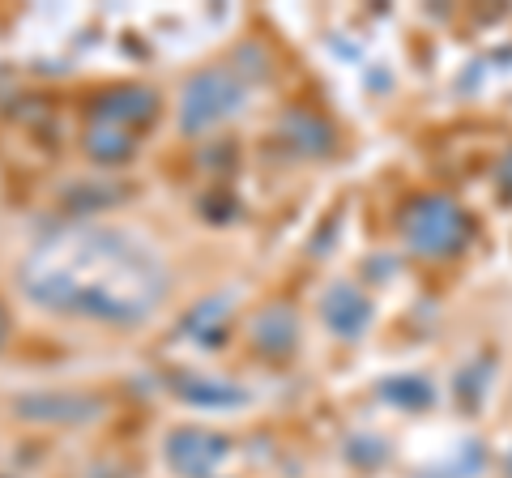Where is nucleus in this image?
<instances>
[{
    "instance_id": "f257e3e1",
    "label": "nucleus",
    "mask_w": 512,
    "mask_h": 478,
    "mask_svg": "<svg viewBox=\"0 0 512 478\" xmlns=\"http://www.w3.org/2000/svg\"><path fill=\"white\" fill-rule=\"evenodd\" d=\"M26 299L56 316L133 329L167 304L171 269L133 227L69 222L43 235L18 269Z\"/></svg>"
},
{
    "instance_id": "20e7f679",
    "label": "nucleus",
    "mask_w": 512,
    "mask_h": 478,
    "mask_svg": "<svg viewBox=\"0 0 512 478\" xmlns=\"http://www.w3.org/2000/svg\"><path fill=\"white\" fill-rule=\"evenodd\" d=\"M13 414L26 423H56V427H82L107 414V397L82 389H39L13 397Z\"/></svg>"
},
{
    "instance_id": "7ed1b4c3",
    "label": "nucleus",
    "mask_w": 512,
    "mask_h": 478,
    "mask_svg": "<svg viewBox=\"0 0 512 478\" xmlns=\"http://www.w3.org/2000/svg\"><path fill=\"white\" fill-rule=\"evenodd\" d=\"M248 99V86L235 69H201L197 77H188V86L180 90V133L197 137L214 124L231 120Z\"/></svg>"
},
{
    "instance_id": "2eb2a0df",
    "label": "nucleus",
    "mask_w": 512,
    "mask_h": 478,
    "mask_svg": "<svg viewBox=\"0 0 512 478\" xmlns=\"http://www.w3.org/2000/svg\"><path fill=\"white\" fill-rule=\"evenodd\" d=\"M5 338H9V312L0 304V346H5Z\"/></svg>"
},
{
    "instance_id": "0eeeda50",
    "label": "nucleus",
    "mask_w": 512,
    "mask_h": 478,
    "mask_svg": "<svg viewBox=\"0 0 512 478\" xmlns=\"http://www.w3.org/2000/svg\"><path fill=\"white\" fill-rule=\"evenodd\" d=\"M320 321L338 333V338H359L367 321H372V304H367V295L355 282H333L320 295Z\"/></svg>"
},
{
    "instance_id": "9d476101",
    "label": "nucleus",
    "mask_w": 512,
    "mask_h": 478,
    "mask_svg": "<svg viewBox=\"0 0 512 478\" xmlns=\"http://www.w3.org/2000/svg\"><path fill=\"white\" fill-rule=\"evenodd\" d=\"M227 325H231V299L210 295V299H201V304L180 321V333H184L188 342L214 350L222 338H227Z\"/></svg>"
},
{
    "instance_id": "ddd939ff",
    "label": "nucleus",
    "mask_w": 512,
    "mask_h": 478,
    "mask_svg": "<svg viewBox=\"0 0 512 478\" xmlns=\"http://www.w3.org/2000/svg\"><path fill=\"white\" fill-rule=\"evenodd\" d=\"M389 402H397V406H406V410H419V406H427L431 402V385L423 376H397V380H389V385L380 389Z\"/></svg>"
},
{
    "instance_id": "1a4fd4ad",
    "label": "nucleus",
    "mask_w": 512,
    "mask_h": 478,
    "mask_svg": "<svg viewBox=\"0 0 512 478\" xmlns=\"http://www.w3.org/2000/svg\"><path fill=\"white\" fill-rule=\"evenodd\" d=\"M295 342H299V321H295V308L286 304H269L252 316V346L269 359H286L295 355Z\"/></svg>"
},
{
    "instance_id": "9b49d317",
    "label": "nucleus",
    "mask_w": 512,
    "mask_h": 478,
    "mask_svg": "<svg viewBox=\"0 0 512 478\" xmlns=\"http://www.w3.org/2000/svg\"><path fill=\"white\" fill-rule=\"evenodd\" d=\"M82 150L94 158V163H103V167H120L128 163V158L137 154V141L128 129H116V124H94L90 120V129L82 133Z\"/></svg>"
},
{
    "instance_id": "f8f14e48",
    "label": "nucleus",
    "mask_w": 512,
    "mask_h": 478,
    "mask_svg": "<svg viewBox=\"0 0 512 478\" xmlns=\"http://www.w3.org/2000/svg\"><path fill=\"white\" fill-rule=\"evenodd\" d=\"M282 133L295 141L299 150L308 154H325L329 150V129L320 124L316 116H303V111H291V116H282Z\"/></svg>"
},
{
    "instance_id": "39448f33",
    "label": "nucleus",
    "mask_w": 512,
    "mask_h": 478,
    "mask_svg": "<svg viewBox=\"0 0 512 478\" xmlns=\"http://www.w3.org/2000/svg\"><path fill=\"white\" fill-rule=\"evenodd\" d=\"M227 453L231 440L210 432V427H175L167 436V461L180 478H210Z\"/></svg>"
},
{
    "instance_id": "f03ea898",
    "label": "nucleus",
    "mask_w": 512,
    "mask_h": 478,
    "mask_svg": "<svg viewBox=\"0 0 512 478\" xmlns=\"http://www.w3.org/2000/svg\"><path fill=\"white\" fill-rule=\"evenodd\" d=\"M397 231H402L414 257L448 261V257H457V252H466V244L474 239V218L466 205L453 197L423 193V197L406 201L402 218H397Z\"/></svg>"
},
{
    "instance_id": "423d86ee",
    "label": "nucleus",
    "mask_w": 512,
    "mask_h": 478,
    "mask_svg": "<svg viewBox=\"0 0 512 478\" xmlns=\"http://www.w3.org/2000/svg\"><path fill=\"white\" fill-rule=\"evenodd\" d=\"M90 120L94 124H116V129H146L158 120V94L150 86H111L103 94H94L90 103Z\"/></svg>"
},
{
    "instance_id": "4468645a",
    "label": "nucleus",
    "mask_w": 512,
    "mask_h": 478,
    "mask_svg": "<svg viewBox=\"0 0 512 478\" xmlns=\"http://www.w3.org/2000/svg\"><path fill=\"white\" fill-rule=\"evenodd\" d=\"M500 188H504V197H512V150L504 154V163H500Z\"/></svg>"
},
{
    "instance_id": "6e6552de",
    "label": "nucleus",
    "mask_w": 512,
    "mask_h": 478,
    "mask_svg": "<svg viewBox=\"0 0 512 478\" xmlns=\"http://www.w3.org/2000/svg\"><path fill=\"white\" fill-rule=\"evenodd\" d=\"M171 393L180 402L197 406V410H235V406H248V389L235 385V380H222V376H192V372H180L167 380Z\"/></svg>"
}]
</instances>
